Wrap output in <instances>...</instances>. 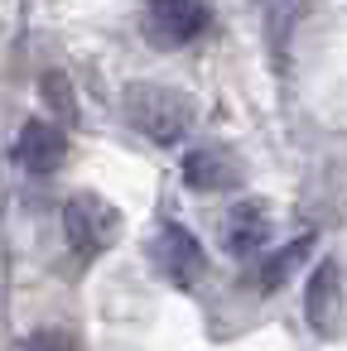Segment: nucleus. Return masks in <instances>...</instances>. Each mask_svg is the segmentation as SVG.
Returning <instances> with one entry per match:
<instances>
[{
	"instance_id": "obj_3",
	"label": "nucleus",
	"mask_w": 347,
	"mask_h": 351,
	"mask_svg": "<svg viewBox=\"0 0 347 351\" xmlns=\"http://www.w3.org/2000/svg\"><path fill=\"white\" fill-rule=\"evenodd\" d=\"M150 255H155V265L164 269V279L179 284V289H193V284L208 274V250H203V241H198L188 226H179V221H159V231H155V241H150Z\"/></svg>"
},
{
	"instance_id": "obj_6",
	"label": "nucleus",
	"mask_w": 347,
	"mask_h": 351,
	"mask_svg": "<svg viewBox=\"0 0 347 351\" xmlns=\"http://www.w3.org/2000/svg\"><path fill=\"white\" fill-rule=\"evenodd\" d=\"M212 25L208 0H150V34L164 49H179L188 39H198Z\"/></svg>"
},
{
	"instance_id": "obj_1",
	"label": "nucleus",
	"mask_w": 347,
	"mask_h": 351,
	"mask_svg": "<svg viewBox=\"0 0 347 351\" xmlns=\"http://www.w3.org/2000/svg\"><path fill=\"white\" fill-rule=\"evenodd\" d=\"M126 121L150 140V145H183V135L193 130V101L174 87H159V82H135L126 92Z\"/></svg>"
},
{
	"instance_id": "obj_12",
	"label": "nucleus",
	"mask_w": 347,
	"mask_h": 351,
	"mask_svg": "<svg viewBox=\"0 0 347 351\" xmlns=\"http://www.w3.org/2000/svg\"><path fill=\"white\" fill-rule=\"evenodd\" d=\"M25 351H78V341L68 332H58V327H44V332H34L25 341Z\"/></svg>"
},
{
	"instance_id": "obj_2",
	"label": "nucleus",
	"mask_w": 347,
	"mask_h": 351,
	"mask_svg": "<svg viewBox=\"0 0 347 351\" xmlns=\"http://www.w3.org/2000/svg\"><path fill=\"white\" fill-rule=\"evenodd\" d=\"M63 236L78 260H97L121 241V212L97 193H73L63 207Z\"/></svg>"
},
{
	"instance_id": "obj_7",
	"label": "nucleus",
	"mask_w": 347,
	"mask_h": 351,
	"mask_svg": "<svg viewBox=\"0 0 347 351\" xmlns=\"http://www.w3.org/2000/svg\"><path fill=\"white\" fill-rule=\"evenodd\" d=\"M309 0H260V25H265V53L275 63V73H289V53H294V34L304 25Z\"/></svg>"
},
{
	"instance_id": "obj_4",
	"label": "nucleus",
	"mask_w": 347,
	"mask_h": 351,
	"mask_svg": "<svg viewBox=\"0 0 347 351\" xmlns=\"http://www.w3.org/2000/svg\"><path fill=\"white\" fill-rule=\"evenodd\" d=\"M342 298H347V279H342V260L323 255L304 284V317L318 337H337L342 327Z\"/></svg>"
},
{
	"instance_id": "obj_8",
	"label": "nucleus",
	"mask_w": 347,
	"mask_h": 351,
	"mask_svg": "<svg viewBox=\"0 0 347 351\" xmlns=\"http://www.w3.org/2000/svg\"><path fill=\"white\" fill-rule=\"evenodd\" d=\"M63 154H68V135H63V125H54V121H25V130H20V140H15V159L30 169V173H54V169H63Z\"/></svg>"
},
{
	"instance_id": "obj_5",
	"label": "nucleus",
	"mask_w": 347,
	"mask_h": 351,
	"mask_svg": "<svg viewBox=\"0 0 347 351\" xmlns=\"http://www.w3.org/2000/svg\"><path fill=\"white\" fill-rule=\"evenodd\" d=\"M183 183L193 193H227L246 183V164L227 145H193L183 154Z\"/></svg>"
},
{
	"instance_id": "obj_11",
	"label": "nucleus",
	"mask_w": 347,
	"mask_h": 351,
	"mask_svg": "<svg viewBox=\"0 0 347 351\" xmlns=\"http://www.w3.org/2000/svg\"><path fill=\"white\" fill-rule=\"evenodd\" d=\"M44 97L58 106V116H68V121H78V101H73V92H68V82L58 77V73H49L44 77Z\"/></svg>"
},
{
	"instance_id": "obj_9",
	"label": "nucleus",
	"mask_w": 347,
	"mask_h": 351,
	"mask_svg": "<svg viewBox=\"0 0 347 351\" xmlns=\"http://www.w3.org/2000/svg\"><path fill=\"white\" fill-rule=\"evenodd\" d=\"M265 241H270V212L260 202H236L222 217V245L232 255H256L265 250Z\"/></svg>"
},
{
	"instance_id": "obj_10",
	"label": "nucleus",
	"mask_w": 347,
	"mask_h": 351,
	"mask_svg": "<svg viewBox=\"0 0 347 351\" xmlns=\"http://www.w3.org/2000/svg\"><path fill=\"white\" fill-rule=\"evenodd\" d=\"M309 241H313V236H304V241H289L284 250H275V255L260 265V289H280V284L294 274V265L309 255Z\"/></svg>"
}]
</instances>
